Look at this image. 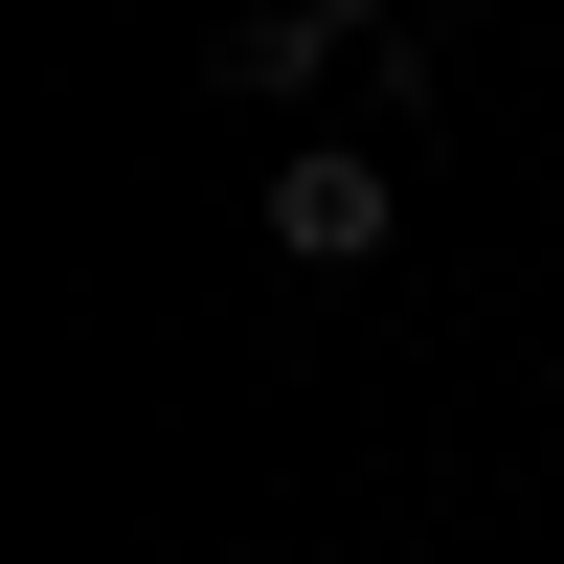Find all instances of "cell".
<instances>
[{"mask_svg": "<svg viewBox=\"0 0 564 564\" xmlns=\"http://www.w3.org/2000/svg\"><path fill=\"white\" fill-rule=\"evenodd\" d=\"M271 249H294V271H361V249H384V159H271Z\"/></svg>", "mask_w": 564, "mask_h": 564, "instance_id": "cell-1", "label": "cell"}, {"mask_svg": "<svg viewBox=\"0 0 564 564\" xmlns=\"http://www.w3.org/2000/svg\"><path fill=\"white\" fill-rule=\"evenodd\" d=\"M316 45H361V0H271V23H226V68H249V90H294Z\"/></svg>", "mask_w": 564, "mask_h": 564, "instance_id": "cell-2", "label": "cell"}]
</instances>
